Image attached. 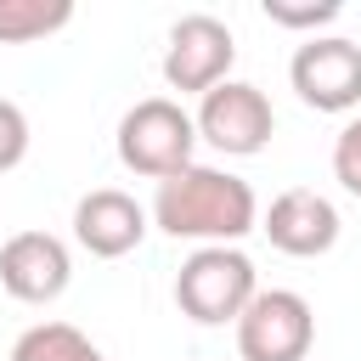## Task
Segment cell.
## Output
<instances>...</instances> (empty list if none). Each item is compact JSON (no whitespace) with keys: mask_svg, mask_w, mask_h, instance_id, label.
<instances>
[{"mask_svg":"<svg viewBox=\"0 0 361 361\" xmlns=\"http://www.w3.org/2000/svg\"><path fill=\"white\" fill-rule=\"evenodd\" d=\"M73 282V254L51 231H17L0 243V288L17 305H51Z\"/></svg>","mask_w":361,"mask_h":361,"instance_id":"obj_8","label":"cell"},{"mask_svg":"<svg viewBox=\"0 0 361 361\" xmlns=\"http://www.w3.org/2000/svg\"><path fill=\"white\" fill-rule=\"evenodd\" d=\"M141 237H147V209H141L130 192L96 186V192H85V197L73 203V243H79L85 254H96V259H124V254L141 248Z\"/></svg>","mask_w":361,"mask_h":361,"instance_id":"obj_10","label":"cell"},{"mask_svg":"<svg viewBox=\"0 0 361 361\" xmlns=\"http://www.w3.org/2000/svg\"><path fill=\"white\" fill-rule=\"evenodd\" d=\"M254 293H259L254 259L243 248H226V243L192 248L175 271V305L197 327H226V322L237 327V316L254 305Z\"/></svg>","mask_w":361,"mask_h":361,"instance_id":"obj_2","label":"cell"},{"mask_svg":"<svg viewBox=\"0 0 361 361\" xmlns=\"http://www.w3.org/2000/svg\"><path fill=\"white\" fill-rule=\"evenodd\" d=\"M23 158H28V113L0 96V175L17 169Z\"/></svg>","mask_w":361,"mask_h":361,"instance_id":"obj_15","label":"cell"},{"mask_svg":"<svg viewBox=\"0 0 361 361\" xmlns=\"http://www.w3.org/2000/svg\"><path fill=\"white\" fill-rule=\"evenodd\" d=\"M118 164L130 175L147 180H169L180 169H192V147H197V124L175 96H141L124 118H118Z\"/></svg>","mask_w":361,"mask_h":361,"instance_id":"obj_3","label":"cell"},{"mask_svg":"<svg viewBox=\"0 0 361 361\" xmlns=\"http://www.w3.org/2000/svg\"><path fill=\"white\" fill-rule=\"evenodd\" d=\"M231 62H237L231 28L209 11H186L169 28V45H164V85L180 90V96H209L214 85L231 79Z\"/></svg>","mask_w":361,"mask_h":361,"instance_id":"obj_6","label":"cell"},{"mask_svg":"<svg viewBox=\"0 0 361 361\" xmlns=\"http://www.w3.org/2000/svg\"><path fill=\"white\" fill-rule=\"evenodd\" d=\"M11 361H107V355L68 322H34L28 333H17Z\"/></svg>","mask_w":361,"mask_h":361,"instance_id":"obj_12","label":"cell"},{"mask_svg":"<svg viewBox=\"0 0 361 361\" xmlns=\"http://www.w3.org/2000/svg\"><path fill=\"white\" fill-rule=\"evenodd\" d=\"M288 85L316 113H355L361 107V45L344 34H316L293 51Z\"/></svg>","mask_w":361,"mask_h":361,"instance_id":"obj_7","label":"cell"},{"mask_svg":"<svg viewBox=\"0 0 361 361\" xmlns=\"http://www.w3.org/2000/svg\"><path fill=\"white\" fill-rule=\"evenodd\" d=\"M310 344H316V310L293 288H259L254 305L237 316L243 361H305Z\"/></svg>","mask_w":361,"mask_h":361,"instance_id":"obj_4","label":"cell"},{"mask_svg":"<svg viewBox=\"0 0 361 361\" xmlns=\"http://www.w3.org/2000/svg\"><path fill=\"white\" fill-rule=\"evenodd\" d=\"M259 231L271 237V248H276V254L322 259V254L338 243L344 220H338L333 197H322V192H310V186H288V192H276V197H271V209L259 214Z\"/></svg>","mask_w":361,"mask_h":361,"instance_id":"obj_9","label":"cell"},{"mask_svg":"<svg viewBox=\"0 0 361 361\" xmlns=\"http://www.w3.org/2000/svg\"><path fill=\"white\" fill-rule=\"evenodd\" d=\"M152 226L169 231L175 243H197V248H237L248 231H259V197L243 175L214 169V164H192L169 180H158L152 197Z\"/></svg>","mask_w":361,"mask_h":361,"instance_id":"obj_1","label":"cell"},{"mask_svg":"<svg viewBox=\"0 0 361 361\" xmlns=\"http://www.w3.org/2000/svg\"><path fill=\"white\" fill-rule=\"evenodd\" d=\"M265 11V23H276V28H310V39H316V28H327V23H338V0H265L259 6Z\"/></svg>","mask_w":361,"mask_h":361,"instance_id":"obj_13","label":"cell"},{"mask_svg":"<svg viewBox=\"0 0 361 361\" xmlns=\"http://www.w3.org/2000/svg\"><path fill=\"white\" fill-rule=\"evenodd\" d=\"M192 124H197V141H209L214 152H226V158H254V152H265V141H271V130H276V113H271V102H265L259 85L226 79V85H214L209 96H197Z\"/></svg>","mask_w":361,"mask_h":361,"instance_id":"obj_5","label":"cell"},{"mask_svg":"<svg viewBox=\"0 0 361 361\" xmlns=\"http://www.w3.org/2000/svg\"><path fill=\"white\" fill-rule=\"evenodd\" d=\"M73 23V0H0V45H34Z\"/></svg>","mask_w":361,"mask_h":361,"instance_id":"obj_11","label":"cell"},{"mask_svg":"<svg viewBox=\"0 0 361 361\" xmlns=\"http://www.w3.org/2000/svg\"><path fill=\"white\" fill-rule=\"evenodd\" d=\"M333 180H338L350 197H361V113L333 135Z\"/></svg>","mask_w":361,"mask_h":361,"instance_id":"obj_14","label":"cell"}]
</instances>
